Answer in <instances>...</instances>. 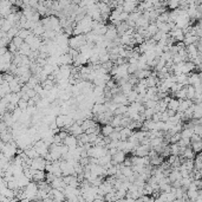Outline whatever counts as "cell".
<instances>
[{
  "label": "cell",
  "instance_id": "cell-1",
  "mask_svg": "<svg viewBox=\"0 0 202 202\" xmlns=\"http://www.w3.org/2000/svg\"><path fill=\"white\" fill-rule=\"evenodd\" d=\"M125 155L124 151H122V150H117L113 155H111V164H113V166H116V164H120V163H123L125 160Z\"/></svg>",
  "mask_w": 202,
  "mask_h": 202
},
{
  "label": "cell",
  "instance_id": "cell-2",
  "mask_svg": "<svg viewBox=\"0 0 202 202\" xmlns=\"http://www.w3.org/2000/svg\"><path fill=\"white\" fill-rule=\"evenodd\" d=\"M111 101H112L113 103H116V104H125V105L129 104V103H128V99H126V96H125L124 93L121 92V91L117 92L116 95H112Z\"/></svg>",
  "mask_w": 202,
  "mask_h": 202
},
{
  "label": "cell",
  "instance_id": "cell-3",
  "mask_svg": "<svg viewBox=\"0 0 202 202\" xmlns=\"http://www.w3.org/2000/svg\"><path fill=\"white\" fill-rule=\"evenodd\" d=\"M77 137L75 135H71L69 134L64 140H63V144L67 145L69 148H76L77 147Z\"/></svg>",
  "mask_w": 202,
  "mask_h": 202
},
{
  "label": "cell",
  "instance_id": "cell-4",
  "mask_svg": "<svg viewBox=\"0 0 202 202\" xmlns=\"http://www.w3.org/2000/svg\"><path fill=\"white\" fill-rule=\"evenodd\" d=\"M50 187L51 188H54V189H59V190H63L64 187H65V183L63 181V177H54V180L50 183Z\"/></svg>",
  "mask_w": 202,
  "mask_h": 202
},
{
  "label": "cell",
  "instance_id": "cell-5",
  "mask_svg": "<svg viewBox=\"0 0 202 202\" xmlns=\"http://www.w3.org/2000/svg\"><path fill=\"white\" fill-rule=\"evenodd\" d=\"M181 155L183 156L186 160H194L195 153L193 151V149H191L190 145H189V147H186V148H185V150H183V153H182Z\"/></svg>",
  "mask_w": 202,
  "mask_h": 202
},
{
  "label": "cell",
  "instance_id": "cell-6",
  "mask_svg": "<svg viewBox=\"0 0 202 202\" xmlns=\"http://www.w3.org/2000/svg\"><path fill=\"white\" fill-rule=\"evenodd\" d=\"M113 131V126L111 124H104L102 126V129H101V134L103 135V136H109L110 134Z\"/></svg>",
  "mask_w": 202,
  "mask_h": 202
},
{
  "label": "cell",
  "instance_id": "cell-7",
  "mask_svg": "<svg viewBox=\"0 0 202 202\" xmlns=\"http://www.w3.org/2000/svg\"><path fill=\"white\" fill-rule=\"evenodd\" d=\"M177 108H179V99H177V98L171 97L170 101H169V102H168V104H167V109H171V110L177 111Z\"/></svg>",
  "mask_w": 202,
  "mask_h": 202
},
{
  "label": "cell",
  "instance_id": "cell-8",
  "mask_svg": "<svg viewBox=\"0 0 202 202\" xmlns=\"http://www.w3.org/2000/svg\"><path fill=\"white\" fill-rule=\"evenodd\" d=\"M190 148L193 149V151L196 154V153H200L202 149V142L201 141H195V142H190Z\"/></svg>",
  "mask_w": 202,
  "mask_h": 202
},
{
  "label": "cell",
  "instance_id": "cell-9",
  "mask_svg": "<svg viewBox=\"0 0 202 202\" xmlns=\"http://www.w3.org/2000/svg\"><path fill=\"white\" fill-rule=\"evenodd\" d=\"M126 99H128V103H132V102H135L136 99H137V96H138V93L136 92L134 89L130 91V92H128L126 95Z\"/></svg>",
  "mask_w": 202,
  "mask_h": 202
},
{
  "label": "cell",
  "instance_id": "cell-10",
  "mask_svg": "<svg viewBox=\"0 0 202 202\" xmlns=\"http://www.w3.org/2000/svg\"><path fill=\"white\" fill-rule=\"evenodd\" d=\"M145 30H147V32L153 37V34H155L156 32L158 31V29H157V26H156L155 23H149L148 24V26L145 27Z\"/></svg>",
  "mask_w": 202,
  "mask_h": 202
},
{
  "label": "cell",
  "instance_id": "cell-11",
  "mask_svg": "<svg viewBox=\"0 0 202 202\" xmlns=\"http://www.w3.org/2000/svg\"><path fill=\"white\" fill-rule=\"evenodd\" d=\"M54 123L59 128V129H62L63 126H64V115H58V116H56L54 117Z\"/></svg>",
  "mask_w": 202,
  "mask_h": 202
},
{
  "label": "cell",
  "instance_id": "cell-12",
  "mask_svg": "<svg viewBox=\"0 0 202 202\" xmlns=\"http://www.w3.org/2000/svg\"><path fill=\"white\" fill-rule=\"evenodd\" d=\"M137 70H138L137 64H129V63H128V73H129V75H134Z\"/></svg>",
  "mask_w": 202,
  "mask_h": 202
},
{
  "label": "cell",
  "instance_id": "cell-13",
  "mask_svg": "<svg viewBox=\"0 0 202 202\" xmlns=\"http://www.w3.org/2000/svg\"><path fill=\"white\" fill-rule=\"evenodd\" d=\"M12 43H13V44H14V45L19 48V47L21 46V44L24 43V39H21L19 36H16V37H13V38H12Z\"/></svg>",
  "mask_w": 202,
  "mask_h": 202
},
{
  "label": "cell",
  "instance_id": "cell-14",
  "mask_svg": "<svg viewBox=\"0 0 202 202\" xmlns=\"http://www.w3.org/2000/svg\"><path fill=\"white\" fill-rule=\"evenodd\" d=\"M193 132L196 135H202V125L201 124H195L193 125Z\"/></svg>",
  "mask_w": 202,
  "mask_h": 202
},
{
  "label": "cell",
  "instance_id": "cell-15",
  "mask_svg": "<svg viewBox=\"0 0 202 202\" xmlns=\"http://www.w3.org/2000/svg\"><path fill=\"white\" fill-rule=\"evenodd\" d=\"M128 17H129V13H126V12H121L120 13V21H125L126 19H128Z\"/></svg>",
  "mask_w": 202,
  "mask_h": 202
},
{
  "label": "cell",
  "instance_id": "cell-16",
  "mask_svg": "<svg viewBox=\"0 0 202 202\" xmlns=\"http://www.w3.org/2000/svg\"><path fill=\"white\" fill-rule=\"evenodd\" d=\"M193 182H194V185L196 186V188H197V189H201V187H202L201 180H193Z\"/></svg>",
  "mask_w": 202,
  "mask_h": 202
},
{
  "label": "cell",
  "instance_id": "cell-17",
  "mask_svg": "<svg viewBox=\"0 0 202 202\" xmlns=\"http://www.w3.org/2000/svg\"><path fill=\"white\" fill-rule=\"evenodd\" d=\"M166 111H167V113H168V116H169V117L174 116V115L176 113V111H175V110H171V109H167Z\"/></svg>",
  "mask_w": 202,
  "mask_h": 202
}]
</instances>
